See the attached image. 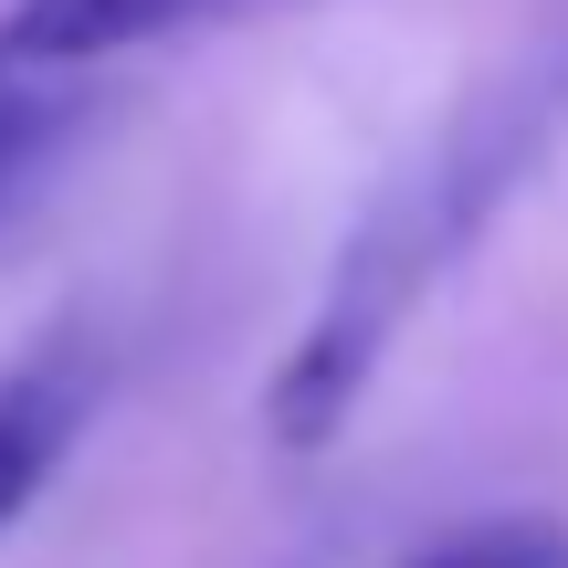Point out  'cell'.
<instances>
[{
	"label": "cell",
	"mask_w": 568,
	"mask_h": 568,
	"mask_svg": "<svg viewBox=\"0 0 568 568\" xmlns=\"http://www.w3.org/2000/svg\"><path fill=\"white\" fill-rule=\"evenodd\" d=\"M548 116H558V84L548 74H516L495 95H474L379 201L358 211V232L337 243L326 264V295L305 316V337L284 347L274 389H264V432L284 453H326L347 422H358L368 379L389 368L400 326L443 295V274L485 243V222L516 201V180L537 169L548 148Z\"/></svg>",
	"instance_id": "1"
},
{
	"label": "cell",
	"mask_w": 568,
	"mask_h": 568,
	"mask_svg": "<svg viewBox=\"0 0 568 568\" xmlns=\"http://www.w3.org/2000/svg\"><path fill=\"white\" fill-rule=\"evenodd\" d=\"M211 11H232V0H21L0 21V74H53V63L116 53V42L180 32V21H211Z\"/></svg>",
	"instance_id": "2"
},
{
	"label": "cell",
	"mask_w": 568,
	"mask_h": 568,
	"mask_svg": "<svg viewBox=\"0 0 568 568\" xmlns=\"http://www.w3.org/2000/svg\"><path fill=\"white\" fill-rule=\"evenodd\" d=\"M74 410H84V389L63 379L53 358L0 368V527H11V516H32V495L53 485L63 443H74Z\"/></svg>",
	"instance_id": "3"
},
{
	"label": "cell",
	"mask_w": 568,
	"mask_h": 568,
	"mask_svg": "<svg viewBox=\"0 0 568 568\" xmlns=\"http://www.w3.org/2000/svg\"><path fill=\"white\" fill-rule=\"evenodd\" d=\"M410 568H568V527L558 516H474V527L432 537Z\"/></svg>",
	"instance_id": "4"
},
{
	"label": "cell",
	"mask_w": 568,
	"mask_h": 568,
	"mask_svg": "<svg viewBox=\"0 0 568 568\" xmlns=\"http://www.w3.org/2000/svg\"><path fill=\"white\" fill-rule=\"evenodd\" d=\"M74 126V105L53 95V84H32V74H0V211H11V190L32 180L42 159H53V138Z\"/></svg>",
	"instance_id": "5"
}]
</instances>
